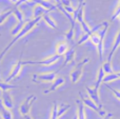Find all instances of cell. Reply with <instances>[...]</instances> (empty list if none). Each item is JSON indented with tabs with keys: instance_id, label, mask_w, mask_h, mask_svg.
Returning <instances> with one entry per match:
<instances>
[{
	"instance_id": "6da1fadb",
	"label": "cell",
	"mask_w": 120,
	"mask_h": 119,
	"mask_svg": "<svg viewBox=\"0 0 120 119\" xmlns=\"http://www.w3.org/2000/svg\"><path fill=\"white\" fill-rule=\"evenodd\" d=\"M41 19H42V18H34V19H31V20H29L26 23H25V24H24V26H23V29H22V31H21L20 33H19L17 36H15V37L13 38V40H12V41H11L10 43H8V45H6L5 48H4V50L2 51L1 53H0V62H1V61H2V59H3V57L6 55V53H8V51H10V48H12V46L14 45V44L16 43L17 41H18V40H20L22 37H24V36H26L27 34H29L30 32L32 31V30H33V29H35V26L38 24V23H39V21L41 20Z\"/></svg>"
},
{
	"instance_id": "7a4b0ae2",
	"label": "cell",
	"mask_w": 120,
	"mask_h": 119,
	"mask_svg": "<svg viewBox=\"0 0 120 119\" xmlns=\"http://www.w3.org/2000/svg\"><path fill=\"white\" fill-rule=\"evenodd\" d=\"M58 72H46V73L41 74H35L33 75V79L32 81L35 83H53L57 77H58Z\"/></svg>"
},
{
	"instance_id": "3957f363",
	"label": "cell",
	"mask_w": 120,
	"mask_h": 119,
	"mask_svg": "<svg viewBox=\"0 0 120 119\" xmlns=\"http://www.w3.org/2000/svg\"><path fill=\"white\" fill-rule=\"evenodd\" d=\"M89 61H90V58L89 57H85L83 60H81L80 62H78L75 65V67L72 70V72H71V74H70V78H71L72 83H77V82L81 79L84 65L86 64V63H89Z\"/></svg>"
},
{
	"instance_id": "277c9868",
	"label": "cell",
	"mask_w": 120,
	"mask_h": 119,
	"mask_svg": "<svg viewBox=\"0 0 120 119\" xmlns=\"http://www.w3.org/2000/svg\"><path fill=\"white\" fill-rule=\"evenodd\" d=\"M61 58H62V56L54 54L52 56L48 57V58L42 59V60H25V61H23V65L37 64V65H43V67H51V65H54L55 63H57Z\"/></svg>"
},
{
	"instance_id": "5b68a950",
	"label": "cell",
	"mask_w": 120,
	"mask_h": 119,
	"mask_svg": "<svg viewBox=\"0 0 120 119\" xmlns=\"http://www.w3.org/2000/svg\"><path fill=\"white\" fill-rule=\"evenodd\" d=\"M79 96H80V100L82 101L83 103H84L85 107H86V108H90V109L93 110V111H95L96 113L99 114V115L101 116L102 118H103L104 116H105L106 114H108L105 111H104L103 109H101L100 107H98V105L96 104V103L94 102V101L92 100L91 98H87V97H84L82 94H81V93H79Z\"/></svg>"
},
{
	"instance_id": "8992f818",
	"label": "cell",
	"mask_w": 120,
	"mask_h": 119,
	"mask_svg": "<svg viewBox=\"0 0 120 119\" xmlns=\"http://www.w3.org/2000/svg\"><path fill=\"white\" fill-rule=\"evenodd\" d=\"M36 100H37V96H35V95H30V96H27L26 98L24 99V101L20 104V108H19V113H20V115L25 116V115H27V114H30L32 105H33V103L35 102Z\"/></svg>"
},
{
	"instance_id": "52a82bcc",
	"label": "cell",
	"mask_w": 120,
	"mask_h": 119,
	"mask_svg": "<svg viewBox=\"0 0 120 119\" xmlns=\"http://www.w3.org/2000/svg\"><path fill=\"white\" fill-rule=\"evenodd\" d=\"M22 67H23V61L21 60V57L18 59V61H17L16 63L14 64V67H12V71H11L10 75H8V77L6 78L5 82H8V83H10L12 80L16 79V78L19 77V75H20L21 71H22Z\"/></svg>"
},
{
	"instance_id": "ba28073f",
	"label": "cell",
	"mask_w": 120,
	"mask_h": 119,
	"mask_svg": "<svg viewBox=\"0 0 120 119\" xmlns=\"http://www.w3.org/2000/svg\"><path fill=\"white\" fill-rule=\"evenodd\" d=\"M85 90H86V92H87L89 98H91L98 107H100L102 109L101 100H100V97H99V91L96 90L95 88H91V86H85Z\"/></svg>"
},
{
	"instance_id": "9c48e42d",
	"label": "cell",
	"mask_w": 120,
	"mask_h": 119,
	"mask_svg": "<svg viewBox=\"0 0 120 119\" xmlns=\"http://www.w3.org/2000/svg\"><path fill=\"white\" fill-rule=\"evenodd\" d=\"M64 83H65V79H64L63 77H61V76H58V77L55 79V81L51 84L50 88L44 91V94H50V93H52V92H55V91L58 90L60 86H63Z\"/></svg>"
},
{
	"instance_id": "30bf717a",
	"label": "cell",
	"mask_w": 120,
	"mask_h": 119,
	"mask_svg": "<svg viewBox=\"0 0 120 119\" xmlns=\"http://www.w3.org/2000/svg\"><path fill=\"white\" fill-rule=\"evenodd\" d=\"M70 50V43L65 40H61V41L57 42L56 44V54L59 56H64Z\"/></svg>"
},
{
	"instance_id": "8fae6325",
	"label": "cell",
	"mask_w": 120,
	"mask_h": 119,
	"mask_svg": "<svg viewBox=\"0 0 120 119\" xmlns=\"http://www.w3.org/2000/svg\"><path fill=\"white\" fill-rule=\"evenodd\" d=\"M1 100L3 105L8 110H13L14 102H13V97L10 92H2L1 93Z\"/></svg>"
},
{
	"instance_id": "7c38bea8",
	"label": "cell",
	"mask_w": 120,
	"mask_h": 119,
	"mask_svg": "<svg viewBox=\"0 0 120 119\" xmlns=\"http://www.w3.org/2000/svg\"><path fill=\"white\" fill-rule=\"evenodd\" d=\"M45 14H49L48 10L41 6L40 4L35 3V5L32 8V15H33V19L34 18H42Z\"/></svg>"
},
{
	"instance_id": "4fadbf2b",
	"label": "cell",
	"mask_w": 120,
	"mask_h": 119,
	"mask_svg": "<svg viewBox=\"0 0 120 119\" xmlns=\"http://www.w3.org/2000/svg\"><path fill=\"white\" fill-rule=\"evenodd\" d=\"M77 104V118L78 119H86V112H85V105L80 99L76 100Z\"/></svg>"
},
{
	"instance_id": "5bb4252c",
	"label": "cell",
	"mask_w": 120,
	"mask_h": 119,
	"mask_svg": "<svg viewBox=\"0 0 120 119\" xmlns=\"http://www.w3.org/2000/svg\"><path fill=\"white\" fill-rule=\"evenodd\" d=\"M120 48V30L118 32V34L116 35L115 37V40H114V43H113V46H112V50H111L110 54H109V57H108V61L112 62V58L114 56V54L117 52V50Z\"/></svg>"
},
{
	"instance_id": "9a60e30c",
	"label": "cell",
	"mask_w": 120,
	"mask_h": 119,
	"mask_svg": "<svg viewBox=\"0 0 120 119\" xmlns=\"http://www.w3.org/2000/svg\"><path fill=\"white\" fill-rule=\"evenodd\" d=\"M34 3H37V4H40L41 6H43L45 10H48V12H52V11H55V10H58L57 8V5L55 3L56 2H51L50 0L49 1H43V0H34Z\"/></svg>"
},
{
	"instance_id": "2e32d148",
	"label": "cell",
	"mask_w": 120,
	"mask_h": 119,
	"mask_svg": "<svg viewBox=\"0 0 120 119\" xmlns=\"http://www.w3.org/2000/svg\"><path fill=\"white\" fill-rule=\"evenodd\" d=\"M0 117L1 119H13L12 111L4 107L1 99H0Z\"/></svg>"
},
{
	"instance_id": "e0dca14e",
	"label": "cell",
	"mask_w": 120,
	"mask_h": 119,
	"mask_svg": "<svg viewBox=\"0 0 120 119\" xmlns=\"http://www.w3.org/2000/svg\"><path fill=\"white\" fill-rule=\"evenodd\" d=\"M105 75L106 74L104 73L102 67H100L99 70H98V73H97V78H96L95 86H94V88H95L96 90L99 91V88H100V86H101V83L103 82V79H104V77H105Z\"/></svg>"
},
{
	"instance_id": "ac0fdd59",
	"label": "cell",
	"mask_w": 120,
	"mask_h": 119,
	"mask_svg": "<svg viewBox=\"0 0 120 119\" xmlns=\"http://www.w3.org/2000/svg\"><path fill=\"white\" fill-rule=\"evenodd\" d=\"M75 30H76V23H74V24H71V27L70 30H68V33H65V35H64V38H65V41H68V43H73L74 42V39L76 37H75Z\"/></svg>"
},
{
	"instance_id": "d6986e66",
	"label": "cell",
	"mask_w": 120,
	"mask_h": 119,
	"mask_svg": "<svg viewBox=\"0 0 120 119\" xmlns=\"http://www.w3.org/2000/svg\"><path fill=\"white\" fill-rule=\"evenodd\" d=\"M75 55H76V51H75L74 48H70L68 52L64 55V62H63V67L71 62H74L75 61Z\"/></svg>"
},
{
	"instance_id": "ffe728a7",
	"label": "cell",
	"mask_w": 120,
	"mask_h": 119,
	"mask_svg": "<svg viewBox=\"0 0 120 119\" xmlns=\"http://www.w3.org/2000/svg\"><path fill=\"white\" fill-rule=\"evenodd\" d=\"M42 19H43V20L45 21L46 24H48L50 27H52L53 30H56V29H57V24H56V22H55V20L53 19V17L51 16V15L45 14L43 17H42Z\"/></svg>"
},
{
	"instance_id": "44dd1931",
	"label": "cell",
	"mask_w": 120,
	"mask_h": 119,
	"mask_svg": "<svg viewBox=\"0 0 120 119\" xmlns=\"http://www.w3.org/2000/svg\"><path fill=\"white\" fill-rule=\"evenodd\" d=\"M16 88L17 86H14V84L8 83L5 81H0V90H1V92H10L11 90H14Z\"/></svg>"
},
{
	"instance_id": "7402d4cb",
	"label": "cell",
	"mask_w": 120,
	"mask_h": 119,
	"mask_svg": "<svg viewBox=\"0 0 120 119\" xmlns=\"http://www.w3.org/2000/svg\"><path fill=\"white\" fill-rule=\"evenodd\" d=\"M70 109H71L70 104H68V103H63V102L60 103V104L58 105V116H59V118L61 117V116H63Z\"/></svg>"
},
{
	"instance_id": "603a6c76",
	"label": "cell",
	"mask_w": 120,
	"mask_h": 119,
	"mask_svg": "<svg viewBox=\"0 0 120 119\" xmlns=\"http://www.w3.org/2000/svg\"><path fill=\"white\" fill-rule=\"evenodd\" d=\"M15 18L17 19V22H23L24 21V15H23V12L20 10L19 7H14V14Z\"/></svg>"
},
{
	"instance_id": "cb8c5ba5",
	"label": "cell",
	"mask_w": 120,
	"mask_h": 119,
	"mask_svg": "<svg viewBox=\"0 0 120 119\" xmlns=\"http://www.w3.org/2000/svg\"><path fill=\"white\" fill-rule=\"evenodd\" d=\"M118 79H120L118 74L117 73H112V74H109V75H105V77H104V79H103V83L108 84L109 82L115 81V80H118Z\"/></svg>"
},
{
	"instance_id": "d4e9b609",
	"label": "cell",
	"mask_w": 120,
	"mask_h": 119,
	"mask_svg": "<svg viewBox=\"0 0 120 119\" xmlns=\"http://www.w3.org/2000/svg\"><path fill=\"white\" fill-rule=\"evenodd\" d=\"M102 69H103L104 73L106 74V75H109V74H112L114 73V71H113V65H112V62H110V61L106 60L105 62L102 63Z\"/></svg>"
},
{
	"instance_id": "484cf974",
	"label": "cell",
	"mask_w": 120,
	"mask_h": 119,
	"mask_svg": "<svg viewBox=\"0 0 120 119\" xmlns=\"http://www.w3.org/2000/svg\"><path fill=\"white\" fill-rule=\"evenodd\" d=\"M24 24L25 23H23V22H17V24L15 25V27L12 30V32H11V34H12V36H17L19 33H20L21 31H22V29H23V26H24Z\"/></svg>"
},
{
	"instance_id": "4316f807",
	"label": "cell",
	"mask_w": 120,
	"mask_h": 119,
	"mask_svg": "<svg viewBox=\"0 0 120 119\" xmlns=\"http://www.w3.org/2000/svg\"><path fill=\"white\" fill-rule=\"evenodd\" d=\"M12 14H14V8L13 10H10L8 12H3V13H0V25L3 24L5 22V20L11 16Z\"/></svg>"
},
{
	"instance_id": "83f0119b",
	"label": "cell",
	"mask_w": 120,
	"mask_h": 119,
	"mask_svg": "<svg viewBox=\"0 0 120 119\" xmlns=\"http://www.w3.org/2000/svg\"><path fill=\"white\" fill-rule=\"evenodd\" d=\"M90 40H91V42L94 44V45L97 48L98 45H99V43L101 42V38H100V36L98 35V33H94L91 35V38H90ZM102 41H104V40H102Z\"/></svg>"
},
{
	"instance_id": "f1b7e54d",
	"label": "cell",
	"mask_w": 120,
	"mask_h": 119,
	"mask_svg": "<svg viewBox=\"0 0 120 119\" xmlns=\"http://www.w3.org/2000/svg\"><path fill=\"white\" fill-rule=\"evenodd\" d=\"M50 119H59V116H58V105H57V102L53 103L52 110H51Z\"/></svg>"
},
{
	"instance_id": "f546056e",
	"label": "cell",
	"mask_w": 120,
	"mask_h": 119,
	"mask_svg": "<svg viewBox=\"0 0 120 119\" xmlns=\"http://www.w3.org/2000/svg\"><path fill=\"white\" fill-rule=\"evenodd\" d=\"M90 38H91V35H90V34L84 33L80 38H79L78 42H77V45H81V44H83V43H85V42H87V41L90 40Z\"/></svg>"
},
{
	"instance_id": "4dcf8cb0",
	"label": "cell",
	"mask_w": 120,
	"mask_h": 119,
	"mask_svg": "<svg viewBox=\"0 0 120 119\" xmlns=\"http://www.w3.org/2000/svg\"><path fill=\"white\" fill-rule=\"evenodd\" d=\"M105 86H106V88H108L109 90H110L111 92L113 93V94H114V96L116 97L117 99H119V100H120V91L116 90V89H114V88H112V86H111L110 84H105Z\"/></svg>"
},
{
	"instance_id": "1f68e13d",
	"label": "cell",
	"mask_w": 120,
	"mask_h": 119,
	"mask_svg": "<svg viewBox=\"0 0 120 119\" xmlns=\"http://www.w3.org/2000/svg\"><path fill=\"white\" fill-rule=\"evenodd\" d=\"M32 1H34V0H18V2L15 4V7H20V6L23 5V4H26V3H29V2H32Z\"/></svg>"
},
{
	"instance_id": "d6a6232c",
	"label": "cell",
	"mask_w": 120,
	"mask_h": 119,
	"mask_svg": "<svg viewBox=\"0 0 120 119\" xmlns=\"http://www.w3.org/2000/svg\"><path fill=\"white\" fill-rule=\"evenodd\" d=\"M112 118H113V114L112 113H108L102 119H112Z\"/></svg>"
},
{
	"instance_id": "836d02e7",
	"label": "cell",
	"mask_w": 120,
	"mask_h": 119,
	"mask_svg": "<svg viewBox=\"0 0 120 119\" xmlns=\"http://www.w3.org/2000/svg\"><path fill=\"white\" fill-rule=\"evenodd\" d=\"M22 119H33V117H32L31 114H27L25 116H22Z\"/></svg>"
},
{
	"instance_id": "e575fe53",
	"label": "cell",
	"mask_w": 120,
	"mask_h": 119,
	"mask_svg": "<svg viewBox=\"0 0 120 119\" xmlns=\"http://www.w3.org/2000/svg\"><path fill=\"white\" fill-rule=\"evenodd\" d=\"M117 74H118V76H119V78H120V72H117Z\"/></svg>"
},
{
	"instance_id": "d590c367",
	"label": "cell",
	"mask_w": 120,
	"mask_h": 119,
	"mask_svg": "<svg viewBox=\"0 0 120 119\" xmlns=\"http://www.w3.org/2000/svg\"><path fill=\"white\" fill-rule=\"evenodd\" d=\"M73 119H78V118H77V116H76V117H74V118H73Z\"/></svg>"
},
{
	"instance_id": "8d00e7d4",
	"label": "cell",
	"mask_w": 120,
	"mask_h": 119,
	"mask_svg": "<svg viewBox=\"0 0 120 119\" xmlns=\"http://www.w3.org/2000/svg\"><path fill=\"white\" fill-rule=\"evenodd\" d=\"M43 1H49V0H43Z\"/></svg>"
},
{
	"instance_id": "74e56055",
	"label": "cell",
	"mask_w": 120,
	"mask_h": 119,
	"mask_svg": "<svg viewBox=\"0 0 120 119\" xmlns=\"http://www.w3.org/2000/svg\"><path fill=\"white\" fill-rule=\"evenodd\" d=\"M119 21H120V16H119Z\"/></svg>"
},
{
	"instance_id": "f35d334b",
	"label": "cell",
	"mask_w": 120,
	"mask_h": 119,
	"mask_svg": "<svg viewBox=\"0 0 120 119\" xmlns=\"http://www.w3.org/2000/svg\"><path fill=\"white\" fill-rule=\"evenodd\" d=\"M10 1H11V0H10Z\"/></svg>"
}]
</instances>
